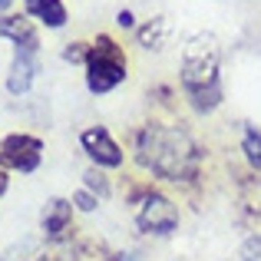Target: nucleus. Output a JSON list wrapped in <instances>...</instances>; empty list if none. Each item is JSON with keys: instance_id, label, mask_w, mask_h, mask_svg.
<instances>
[{"instance_id": "obj_1", "label": "nucleus", "mask_w": 261, "mask_h": 261, "mask_svg": "<svg viewBox=\"0 0 261 261\" xmlns=\"http://www.w3.org/2000/svg\"><path fill=\"white\" fill-rule=\"evenodd\" d=\"M136 159L146 172L169 178V182H189L198 175V152L195 139L178 126H162V122H149L136 133Z\"/></svg>"}, {"instance_id": "obj_2", "label": "nucleus", "mask_w": 261, "mask_h": 261, "mask_svg": "<svg viewBox=\"0 0 261 261\" xmlns=\"http://www.w3.org/2000/svg\"><path fill=\"white\" fill-rule=\"evenodd\" d=\"M182 89L198 113H212L222 102V73H218L215 37H195L182 53Z\"/></svg>"}, {"instance_id": "obj_3", "label": "nucleus", "mask_w": 261, "mask_h": 261, "mask_svg": "<svg viewBox=\"0 0 261 261\" xmlns=\"http://www.w3.org/2000/svg\"><path fill=\"white\" fill-rule=\"evenodd\" d=\"M126 80V57H122L119 43L113 37H99L89 46V60H86V86L89 93H109Z\"/></svg>"}, {"instance_id": "obj_4", "label": "nucleus", "mask_w": 261, "mask_h": 261, "mask_svg": "<svg viewBox=\"0 0 261 261\" xmlns=\"http://www.w3.org/2000/svg\"><path fill=\"white\" fill-rule=\"evenodd\" d=\"M136 225L146 235H169L178 228V212L166 195L146 189L136 195Z\"/></svg>"}, {"instance_id": "obj_5", "label": "nucleus", "mask_w": 261, "mask_h": 261, "mask_svg": "<svg viewBox=\"0 0 261 261\" xmlns=\"http://www.w3.org/2000/svg\"><path fill=\"white\" fill-rule=\"evenodd\" d=\"M40 152H43V142L37 136H7L0 139V166L7 169H20V172H33L40 166Z\"/></svg>"}, {"instance_id": "obj_6", "label": "nucleus", "mask_w": 261, "mask_h": 261, "mask_svg": "<svg viewBox=\"0 0 261 261\" xmlns=\"http://www.w3.org/2000/svg\"><path fill=\"white\" fill-rule=\"evenodd\" d=\"M80 142H83V149L89 152V159H93L99 169H116V166H122V149L116 146L113 136H109L102 126L86 129V133L80 136Z\"/></svg>"}, {"instance_id": "obj_7", "label": "nucleus", "mask_w": 261, "mask_h": 261, "mask_svg": "<svg viewBox=\"0 0 261 261\" xmlns=\"http://www.w3.org/2000/svg\"><path fill=\"white\" fill-rule=\"evenodd\" d=\"M0 37L13 40L17 50L37 53V46H40V37H37V30H33V23L27 17H0Z\"/></svg>"}, {"instance_id": "obj_8", "label": "nucleus", "mask_w": 261, "mask_h": 261, "mask_svg": "<svg viewBox=\"0 0 261 261\" xmlns=\"http://www.w3.org/2000/svg\"><path fill=\"white\" fill-rule=\"evenodd\" d=\"M33 57H37V53H30V50H17V57H13L10 76H7V89H10L13 96H20V93H27V89H30L33 73H37Z\"/></svg>"}, {"instance_id": "obj_9", "label": "nucleus", "mask_w": 261, "mask_h": 261, "mask_svg": "<svg viewBox=\"0 0 261 261\" xmlns=\"http://www.w3.org/2000/svg\"><path fill=\"white\" fill-rule=\"evenodd\" d=\"M70 222H73V205L66 198H53L43 208V228L50 238H63L70 231Z\"/></svg>"}, {"instance_id": "obj_10", "label": "nucleus", "mask_w": 261, "mask_h": 261, "mask_svg": "<svg viewBox=\"0 0 261 261\" xmlns=\"http://www.w3.org/2000/svg\"><path fill=\"white\" fill-rule=\"evenodd\" d=\"M27 4V13L30 17H37L40 23L53 27V30H60V27L66 23V7L60 4V0H23Z\"/></svg>"}, {"instance_id": "obj_11", "label": "nucleus", "mask_w": 261, "mask_h": 261, "mask_svg": "<svg viewBox=\"0 0 261 261\" xmlns=\"http://www.w3.org/2000/svg\"><path fill=\"white\" fill-rule=\"evenodd\" d=\"M242 152L245 159L251 162L255 169H261V129H245V139H242Z\"/></svg>"}, {"instance_id": "obj_12", "label": "nucleus", "mask_w": 261, "mask_h": 261, "mask_svg": "<svg viewBox=\"0 0 261 261\" xmlns=\"http://www.w3.org/2000/svg\"><path fill=\"white\" fill-rule=\"evenodd\" d=\"M162 37H166V20H152V23H146L139 30V43L149 46V50H159Z\"/></svg>"}, {"instance_id": "obj_13", "label": "nucleus", "mask_w": 261, "mask_h": 261, "mask_svg": "<svg viewBox=\"0 0 261 261\" xmlns=\"http://www.w3.org/2000/svg\"><path fill=\"white\" fill-rule=\"evenodd\" d=\"M86 192H99V195L106 198V195H109V182H106V175L96 172V169H89V172H86Z\"/></svg>"}, {"instance_id": "obj_14", "label": "nucleus", "mask_w": 261, "mask_h": 261, "mask_svg": "<svg viewBox=\"0 0 261 261\" xmlns=\"http://www.w3.org/2000/svg\"><path fill=\"white\" fill-rule=\"evenodd\" d=\"M63 60H70V63H86L89 60V43H70L63 50Z\"/></svg>"}, {"instance_id": "obj_15", "label": "nucleus", "mask_w": 261, "mask_h": 261, "mask_svg": "<svg viewBox=\"0 0 261 261\" xmlns=\"http://www.w3.org/2000/svg\"><path fill=\"white\" fill-rule=\"evenodd\" d=\"M242 261H261V235H251L242 245Z\"/></svg>"}, {"instance_id": "obj_16", "label": "nucleus", "mask_w": 261, "mask_h": 261, "mask_svg": "<svg viewBox=\"0 0 261 261\" xmlns=\"http://www.w3.org/2000/svg\"><path fill=\"white\" fill-rule=\"evenodd\" d=\"M73 202H76L83 212H93L96 205H99V198H96L93 192H86V189H83V192H76V195H73Z\"/></svg>"}, {"instance_id": "obj_17", "label": "nucleus", "mask_w": 261, "mask_h": 261, "mask_svg": "<svg viewBox=\"0 0 261 261\" xmlns=\"http://www.w3.org/2000/svg\"><path fill=\"white\" fill-rule=\"evenodd\" d=\"M116 20H119V27H133V23H136L129 10H119V17H116Z\"/></svg>"}, {"instance_id": "obj_18", "label": "nucleus", "mask_w": 261, "mask_h": 261, "mask_svg": "<svg viewBox=\"0 0 261 261\" xmlns=\"http://www.w3.org/2000/svg\"><path fill=\"white\" fill-rule=\"evenodd\" d=\"M4 192H7V172L0 169V195H4Z\"/></svg>"}, {"instance_id": "obj_19", "label": "nucleus", "mask_w": 261, "mask_h": 261, "mask_svg": "<svg viewBox=\"0 0 261 261\" xmlns=\"http://www.w3.org/2000/svg\"><path fill=\"white\" fill-rule=\"evenodd\" d=\"M7 7H10V0H0V10H7Z\"/></svg>"}]
</instances>
